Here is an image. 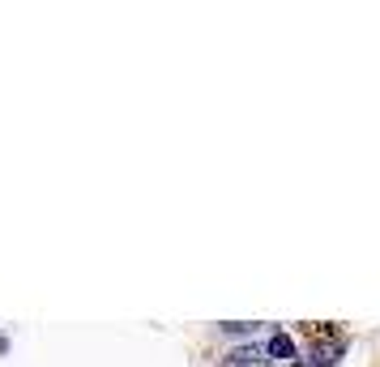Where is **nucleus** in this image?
<instances>
[{
  "instance_id": "nucleus-1",
  "label": "nucleus",
  "mask_w": 380,
  "mask_h": 367,
  "mask_svg": "<svg viewBox=\"0 0 380 367\" xmlns=\"http://www.w3.org/2000/svg\"><path fill=\"white\" fill-rule=\"evenodd\" d=\"M342 355H346V342H342V338H334V342H325V346L317 342V346L299 359V367H334Z\"/></svg>"
},
{
  "instance_id": "nucleus-3",
  "label": "nucleus",
  "mask_w": 380,
  "mask_h": 367,
  "mask_svg": "<svg viewBox=\"0 0 380 367\" xmlns=\"http://www.w3.org/2000/svg\"><path fill=\"white\" fill-rule=\"evenodd\" d=\"M265 355H269V359H295V342H291L287 334H274L269 346H265Z\"/></svg>"
},
{
  "instance_id": "nucleus-2",
  "label": "nucleus",
  "mask_w": 380,
  "mask_h": 367,
  "mask_svg": "<svg viewBox=\"0 0 380 367\" xmlns=\"http://www.w3.org/2000/svg\"><path fill=\"white\" fill-rule=\"evenodd\" d=\"M222 367H269V355H265V346H235Z\"/></svg>"
},
{
  "instance_id": "nucleus-4",
  "label": "nucleus",
  "mask_w": 380,
  "mask_h": 367,
  "mask_svg": "<svg viewBox=\"0 0 380 367\" xmlns=\"http://www.w3.org/2000/svg\"><path fill=\"white\" fill-rule=\"evenodd\" d=\"M222 329H227V334H252V329H257V325H248V321H227V325H222Z\"/></svg>"
}]
</instances>
